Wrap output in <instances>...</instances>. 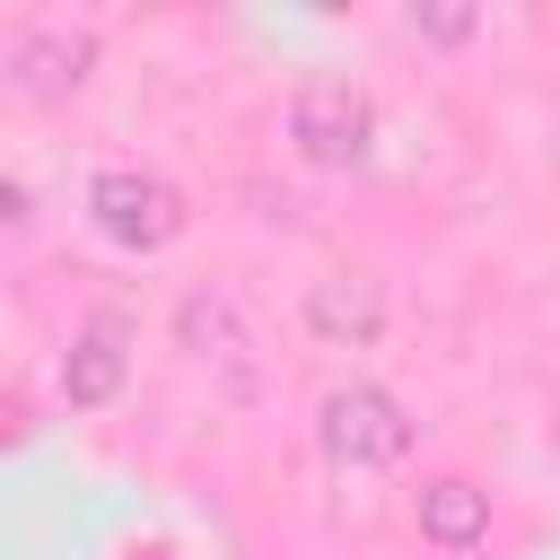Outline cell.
Wrapping results in <instances>:
<instances>
[{
	"label": "cell",
	"mask_w": 560,
	"mask_h": 560,
	"mask_svg": "<svg viewBox=\"0 0 560 560\" xmlns=\"http://www.w3.org/2000/svg\"><path fill=\"white\" fill-rule=\"evenodd\" d=\"M88 219H96V236H114L122 254H166V245L192 228V201H184V184H166L158 166H105V175H88Z\"/></svg>",
	"instance_id": "cell-1"
},
{
	"label": "cell",
	"mask_w": 560,
	"mask_h": 560,
	"mask_svg": "<svg viewBox=\"0 0 560 560\" xmlns=\"http://www.w3.org/2000/svg\"><path fill=\"white\" fill-rule=\"evenodd\" d=\"M315 446H324L341 472H385V464L411 455V411H402V394L350 376V385H332V394L315 402Z\"/></svg>",
	"instance_id": "cell-2"
},
{
	"label": "cell",
	"mask_w": 560,
	"mask_h": 560,
	"mask_svg": "<svg viewBox=\"0 0 560 560\" xmlns=\"http://www.w3.org/2000/svg\"><path fill=\"white\" fill-rule=\"evenodd\" d=\"M88 70H96V35L70 26V18H26V26H9V44H0V88H9V105H61V96L88 88Z\"/></svg>",
	"instance_id": "cell-3"
},
{
	"label": "cell",
	"mask_w": 560,
	"mask_h": 560,
	"mask_svg": "<svg viewBox=\"0 0 560 560\" xmlns=\"http://www.w3.org/2000/svg\"><path fill=\"white\" fill-rule=\"evenodd\" d=\"M376 140V105L359 79H298L289 88V149L306 166H359Z\"/></svg>",
	"instance_id": "cell-4"
},
{
	"label": "cell",
	"mask_w": 560,
	"mask_h": 560,
	"mask_svg": "<svg viewBox=\"0 0 560 560\" xmlns=\"http://www.w3.org/2000/svg\"><path fill=\"white\" fill-rule=\"evenodd\" d=\"M122 376H131V324L105 306V315H88V324L70 332V350H61V402H70V411H105V402L122 394Z\"/></svg>",
	"instance_id": "cell-5"
},
{
	"label": "cell",
	"mask_w": 560,
	"mask_h": 560,
	"mask_svg": "<svg viewBox=\"0 0 560 560\" xmlns=\"http://www.w3.org/2000/svg\"><path fill=\"white\" fill-rule=\"evenodd\" d=\"M306 332H315L324 350H368V341L385 332V289H376L368 271L315 280V289H306Z\"/></svg>",
	"instance_id": "cell-6"
},
{
	"label": "cell",
	"mask_w": 560,
	"mask_h": 560,
	"mask_svg": "<svg viewBox=\"0 0 560 560\" xmlns=\"http://www.w3.org/2000/svg\"><path fill=\"white\" fill-rule=\"evenodd\" d=\"M411 525H420V542H438V551H472V542L490 534V490L464 481V472H429V481L411 490Z\"/></svg>",
	"instance_id": "cell-7"
},
{
	"label": "cell",
	"mask_w": 560,
	"mask_h": 560,
	"mask_svg": "<svg viewBox=\"0 0 560 560\" xmlns=\"http://www.w3.org/2000/svg\"><path fill=\"white\" fill-rule=\"evenodd\" d=\"M175 341L245 385V350H254V332H245V315H236L228 289H184V298H175Z\"/></svg>",
	"instance_id": "cell-8"
},
{
	"label": "cell",
	"mask_w": 560,
	"mask_h": 560,
	"mask_svg": "<svg viewBox=\"0 0 560 560\" xmlns=\"http://www.w3.org/2000/svg\"><path fill=\"white\" fill-rule=\"evenodd\" d=\"M481 18L472 9H411V35H429V44H455V35H472Z\"/></svg>",
	"instance_id": "cell-9"
}]
</instances>
